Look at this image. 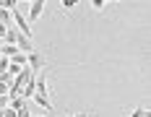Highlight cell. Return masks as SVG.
<instances>
[{
	"label": "cell",
	"instance_id": "cell-2",
	"mask_svg": "<svg viewBox=\"0 0 151 117\" xmlns=\"http://www.w3.org/2000/svg\"><path fill=\"white\" fill-rule=\"evenodd\" d=\"M45 0H34L31 3V8H29V21H39V16L45 13Z\"/></svg>",
	"mask_w": 151,
	"mask_h": 117
},
{
	"label": "cell",
	"instance_id": "cell-8",
	"mask_svg": "<svg viewBox=\"0 0 151 117\" xmlns=\"http://www.w3.org/2000/svg\"><path fill=\"white\" fill-rule=\"evenodd\" d=\"M5 117H18V112H16V109H11V107H8V109H5Z\"/></svg>",
	"mask_w": 151,
	"mask_h": 117
},
{
	"label": "cell",
	"instance_id": "cell-6",
	"mask_svg": "<svg viewBox=\"0 0 151 117\" xmlns=\"http://www.w3.org/2000/svg\"><path fill=\"white\" fill-rule=\"evenodd\" d=\"M107 3L104 0H94V3H91V8H94V11H102V8H104Z\"/></svg>",
	"mask_w": 151,
	"mask_h": 117
},
{
	"label": "cell",
	"instance_id": "cell-9",
	"mask_svg": "<svg viewBox=\"0 0 151 117\" xmlns=\"http://www.w3.org/2000/svg\"><path fill=\"white\" fill-rule=\"evenodd\" d=\"M76 117H91V115H89V112H78Z\"/></svg>",
	"mask_w": 151,
	"mask_h": 117
},
{
	"label": "cell",
	"instance_id": "cell-5",
	"mask_svg": "<svg viewBox=\"0 0 151 117\" xmlns=\"http://www.w3.org/2000/svg\"><path fill=\"white\" fill-rule=\"evenodd\" d=\"M11 107V96H0V109H8Z\"/></svg>",
	"mask_w": 151,
	"mask_h": 117
},
{
	"label": "cell",
	"instance_id": "cell-11",
	"mask_svg": "<svg viewBox=\"0 0 151 117\" xmlns=\"http://www.w3.org/2000/svg\"><path fill=\"white\" fill-rule=\"evenodd\" d=\"M65 117H76V115H65Z\"/></svg>",
	"mask_w": 151,
	"mask_h": 117
},
{
	"label": "cell",
	"instance_id": "cell-1",
	"mask_svg": "<svg viewBox=\"0 0 151 117\" xmlns=\"http://www.w3.org/2000/svg\"><path fill=\"white\" fill-rule=\"evenodd\" d=\"M37 94L50 99V86H47V73L45 70H39V75H37Z\"/></svg>",
	"mask_w": 151,
	"mask_h": 117
},
{
	"label": "cell",
	"instance_id": "cell-4",
	"mask_svg": "<svg viewBox=\"0 0 151 117\" xmlns=\"http://www.w3.org/2000/svg\"><path fill=\"white\" fill-rule=\"evenodd\" d=\"M34 102L39 104V107H42V109H52V102H50V99H47V96H39V94H37V96H34Z\"/></svg>",
	"mask_w": 151,
	"mask_h": 117
},
{
	"label": "cell",
	"instance_id": "cell-7",
	"mask_svg": "<svg viewBox=\"0 0 151 117\" xmlns=\"http://www.w3.org/2000/svg\"><path fill=\"white\" fill-rule=\"evenodd\" d=\"M60 5H63V8H65V11H70V8H73V5H76V3H73V0H63V3H60Z\"/></svg>",
	"mask_w": 151,
	"mask_h": 117
},
{
	"label": "cell",
	"instance_id": "cell-3",
	"mask_svg": "<svg viewBox=\"0 0 151 117\" xmlns=\"http://www.w3.org/2000/svg\"><path fill=\"white\" fill-rule=\"evenodd\" d=\"M42 65H45V57H42L39 52H31V55H29V68L34 70V73H39Z\"/></svg>",
	"mask_w": 151,
	"mask_h": 117
},
{
	"label": "cell",
	"instance_id": "cell-10",
	"mask_svg": "<svg viewBox=\"0 0 151 117\" xmlns=\"http://www.w3.org/2000/svg\"><path fill=\"white\" fill-rule=\"evenodd\" d=\"M37 117H50V115H47V112H45V115H37Z\"/></svg>",
	"mask_w": 151,
	"mask_h": 117
}]
</instances>
